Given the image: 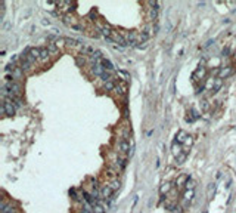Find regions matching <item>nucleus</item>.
Here are the masks:
<instances>
[{"mask_svg": "<svg viewBox=\"0 0 236 213\" xmlns=\"http://www.w3.org/2000/svg\"><path fill=\"white\" fill-rule=\"evenodd\" d=\"M170 186H171V184H170V182H165V184H162V186H161V189H159V192H161V195H164V194H167V192L170 191Z\"/></svg>", "mask_w": 236, "mask_h": 213, "instance_id": "nucleus-11", "label": "nucleus"}, {"mask_svg": "<svg viewBox=\"0 0 236 213\" xmlns=\"http://www.w3.org/2000/svg\"><path fill=\"white\" fill-rule=\"evenodd\" d=\"M193 195H195V182H193V179H189V182H188L186 186H185L183 195H182L183 209H186L188 206H191V203H192V200H193Z\"/></svg>", "mask_w": 236, "mask_h": 213, "instance_id": "nucleus-1", "label": "nucleus"}, {"mask_svg": "<svg viewBox=\"0 0 236 213\" xmlns=\"http://www.w3.org/2000/svg\"><path fill=\"white\" fill-rule=\"evenodd\" d=\"M1 114L4 117H12L16 111V102L13 99H3V104H1Z\"/></svg>", "mask_w": 236, "mask_h": 213, "instance_id": "nucleus-2", "label": "nucleus"}, {"mask_svg": "<svg viewBox=\"0 0 236 213\" xmlns=\"http://www.w3.org/2000/svg\"><path fill=\"white\" fill-rule=\"evenodd\" d=\"M118 150H119V153H121V154H127V156H130V153H131L130 141H127V139H119V141H118Z\"/></svg>", "mask_w": 236, "mask_h": 213, "instance_id": "nucleus-3", "label": "nucleus"}, {"mask_svg": "<svg viewBox=\"0 0 236 213\" xmlns=\"http://www.w3.org/2000/svg\"><path fill=\"white\" fill-rule=\"evenodd\" d=\"M47 50H49V53H50V55H56V53H59V47H58L55 43H50V44L47 46Z\"/></svg>", "mask_w": 236, "mask_h": 213, "instance_id": "nucleus-10", "label": "nucleus"}, {"mask_svg": "<svg viewBox=\"0 0 236 213\" xmlns=\"http://www.w3.org/2000/svg\"><path fill=\"white\" fill-rule=\"evenodd\" d=\"M188 136H189V135H188L185 130H179V132H177V135H176V138H174V141H176V142H179L180 145H183Z\"/></svg>", "mask_w": 236, "mask_h": 213, "instance_id": "nucleus-5", "label": "nucleus"}, {"mask_svg": "<svg viewBox=\"0 0 236 213\" xmlns=\"http://www.w3.org/2000/svg\"><path fill=\"white\" fill-rule=\"evenodd\" d=\"M50 56H52V55L49 53L47 47H40V61H41V62L49 61V58H50Z\"/></svg>", "mask_w": 236, "mask_h": 213, "instance_id": "nucleus-6", "label": "nucleus"}, {"mask_svg": "<svg viewBox=\"0 0 236 213\" xmlns=\"http://www.w3.org/2000/svg\"><path fill=\"white\" fill-rule=\"evenodd\" d=\"M230 74H233V68L232 67H226V68H220V71H218V79H226V77H229Z\"/></svg>", "mask_w": 236, "mask_h": 213, "instance_id": "nucleus-4", "label": "nucleus"}, {"mask_svg": "<svg viewBox=\"0 0 236 213\" xmlns=\"http://www.w3.org/2000/svg\"><path fill=\"white\" fill-rule=\"evenodd\" d=\"M188 154H189V153H185V151H182V154L176 157V164H177V166L183 164V163L186 161V158H188Z\"/></svg>", "mask_w": 236, "mask_h": 213, "instance_id": "nucleus-8", "label": "nucleus"}, {"mask_svg": "<svg viewBox=\"0 0 236 213\" xmlns=\"http://www.w3.org/2000/svg\"><path fill=\"white\" fill-rule=\"evenodd\" d=\"M92 210H93V213H108L106 212V207H105L100 201H97V203L92 207Z\"/></svg>", "mask_w": 236, "mask_h": 213, "instance_id": "nucleus-7", "label": "nucleus"}, {"mask_svg": "<svg viewBox=\"0 0 236 213\" xmlns=\"http://www.w3.org/2000/svg\"><path fill=\"white\" fill-rule=\"evenodd\" d=\"M221 85H223V80H221V79H215V80H214V86L211 87V93H215V92L221 87Z\"/></svg>", "mask_w": 236, "mask_h": 213, "instance_id": "nucleus-9", "label": "nucleus"}]
</instances>
